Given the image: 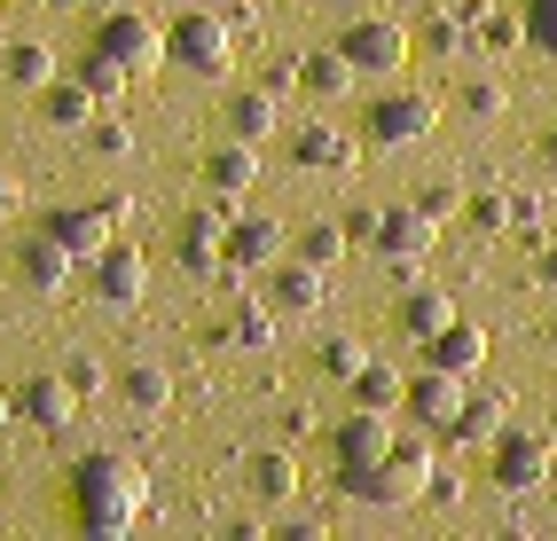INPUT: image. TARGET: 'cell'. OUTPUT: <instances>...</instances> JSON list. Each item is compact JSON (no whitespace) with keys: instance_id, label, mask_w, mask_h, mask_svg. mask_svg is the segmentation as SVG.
Listing matches in <instances>:
<instances>
[{"instance_id":"1","label":"cell","mask_w":557,"mask_h":541,"mask_svg":"<svg viewBox=\"0 0 557 541\" xmlns=\"http://www.w3.org/2000/svg\"><path fill=\"white\" fill-rule=\"evenodd\" d=\"M432 471H440V455H432V431L417 424V431H400V440H393V455L338 463V494L346 502H369V511H408V502H424Z\"/></svg>"},{"instance_id":"2","label":"cell","mask_w":557,"mask_h":541,"mask_svg":"<svg viewBox=\"0 0 557 541\" xmlns=\"http://www.w3.org/2000/svg\"><path fill=\"white\" fill-rule=\"evenodd\" d=\"M141 511H150V479H141V463L126 455H79V471H71V518L87 533H126Z\"/></svg>"},{"instance_id":"3","label":"cell","mask_w":557,"mask_h":541,"mask_svg":"<svg viewBox=\"0 0 557 541\" xmlns=\"http://www.w3.org/2000/svg\"><path fill=\"white\" fill-rule=\"evenodd\" d=\"M236 32H228V16L212 9V0H197V9H173V24H165V63H181V71H197V79H228L236 71Z\"/></svg>"},{"instance_id":"4","label":"cell","mask_w":557,"mask_h":541,"mask_svg":"<svg viewBox=\"0 0 557 541\" xmlns=\"http://www.w3.org/2000/svg\"><path fill=\"white\" fill-rule=\"evenodd\" d=\"M354 243H369V251H377V260L408 282V275H417L424 260H432V243H440V221H424V212L417 204H385V212H354Z\"/></svg>"},{"instance_id":"5","label":"cell","mask_w":557,"mask_h":541,"mask_svg":"<svg viewBox=\"0 0 557 541\" xmlns=\"http://www.w3.org/2000/svg\"><path fill=\"white\" fill-rule=\"evenodd\" d=\"M432 126H440V102L417 95V87H393V95H377V102L361 111V134L377 141V150H417Z\"/></svg>"},{"instance_id":"6","label":"cell","mask_w":557,"mask_h":541,"mask_svg":"<svg viewBox=\"0 0 557 541\" xmlns=\"http://www.w3.org/2000/svg\"><path fill=\"white\" fill-rule=\"evenodd\" d=\"M95 48H102V55H119V63L134 71V79H150V71L165 63V24H150V16H141L134 0H126V9H102Z\"/></svg>"},{"instance_id":"7","label":"cell","mask_w":557,"mask_h":541,"mask_svg":"<svg viewBox=\"0 0 557 541\" xmlns=\"http://www.w3.org/2000/svg\"><path fill=\"white\" fill-rule=\"evenodd\" d=\"M134 221V197H102V204H71V212H48V236L71 251V260H95V251L110 243V236H119Z\"/></svg>"},{"instance_id":"8","label":"cell","mask_w":557,"mask_h":541,"mask_svg":"<svg viewBox=\"0 0 557 541\" xmlns=\"http://www.w3.org/2000/svg\"><path fill=\"white\" fill-rule=\"evenodd\" d=\"M487 463H495V487H503V494H534V487L549 479L557 448H549V431H518V424H503L495 448H487Z\"/></svg>"},{"instance_id":"9","label":"cell","mask_w":557,"mask_h":541,"mask_svg":"<svg viewBox=\"0 0 557 541\" xmlns=\"http://www.w3.org/2000/svg\"><path fill=\"white\" fill-rule=\"evenodd\" d=\"M338 48H346V63L361 71V79H400V71H408V32H400L393 16H361V24H346Z\"/></svg>"},{"instance_id":"10","label":"cell","mask_w":557,"mask_h":541,"mask_svg":"<svg viewBox=\"0 0 557 541\" xmlns=\"http://www.w3.org/2000/svg\"><path fill=\"white\" fill-rule=\"evenodd\" d=\"M87 275H95V299L102 306H141V291H150V260H141L134 236H110L87 260Z\"/></svg>"},{"instance_id":"11","label":"cell","mask_w":557,"mask_h":541,"mask_svg":"<svg viewBox=\"0 0 557 541\" xmlns=\"http://www.w3.org/2000/svg\"><path fill=\"white\" fill-rule=\"evenodd\" d=\"M283 251H290V228L283 221H268V212H236V221H228V275H220V282L236 291L251 267H275Z\"/></svg>"},{"instance_id":"12","label":"cell","mask_w":557,"mask_h":541,"mask_svg":"<svg viewBox=\"0 0 557 541\" xmlns=\"http://www.w3.org/2000/svg\"><path fill=\"white\" fill-rule=\"evenodd\" d=\"M463 401H471V392H463V377H456V369H432V361H424V369L408 377V401H400V416H408V424H424V431H448Z\"/></svg>"},{"instance_id":"13","label":"cell","mask_w":557,"mask_h":541,"mask_svg":"<svg viewBox=\"0 0 557 541\" xmlns=\"http://www.w3.org/2000/svg\"><path fill=\"white\" fill-rule=\"evenodd\" d=\"M393 440H400L393 408H354V416L330 424V455L338 463H377V455H393Z\"/></svg>"},{"instance_id":"14","label":"cell","mask_w":557,"mask_h":541,"mask_svg":"<svg viewBox=\"0 0 557 541\" xmlns=\"http://www.w3.org/2000/svg\"><path fill=\"white\" fill-rule=\"evenodd\" d=\"M448 322H456V299L440 291V282H417V275H408V291L393 299V330H400L408 345H424V338L448 330Z\"/></svg>"},{"instance_id":"15","label":"cell","mask_w":557,"mask_h":541,"mask_svg":"<svg viewBox=\"0 0 557 541\" xmlns=\"http://www.w3.org/2000/svg\"><path fill=\"white\" fill-rule=\"evenodd\" d=\"M290 158H299L307 173H354L361 141H354V134H338L330 118H307V126H290Z\"/></svg>"},{"instance_id":"16","label":"cell","mask_w":557,"mask_h":541,"mask_svg":"<svg viewBox=\"0 0 557 541\" xmlns=\"http://www.w3.org/2000/svg\"><path fill=\"white\" fill-rule=\"evenodd\" d=\"M275 322H283V314H275L268 299L228 291V314H220V330H212V338H220V345H236V353H268V345H275Z\"/></svg>"},{"instance_id":"17","label":"cell","mask_w":557,"mask_h":541,"mask_svg":"<svg viewBox=\"0 0 557 541\" xmlns=\"http://www.w3.org/2000/svg\"><path fill=\"white\" fill-rule=\"evenodd\" d=\"M259 299H268L275 314H322L330 282H322V267H307V260H290V251H283V260H275V275H268V291H259Z\"/></svg>"},{"instance_id":"18","label":"cell","mask_w":557,"mask_h":541,"mask_svg":"<svg viewBox=\"0 0 557 541\" xmlns=\"http://www.w3.org/2000/svg\"><path fill=\"white\" fill-rule=\"evenodd\" d=\"M71 267H79V260H71V251H63L48 228H32V236L16 243V275H24V291H40V299H55V291H63Z\"/></svg>"},{"instance_id":"19","label":"cell","mask_w":557,"mask_h":541,"mask_svg":"<svg viewBox=\"0 0 557 541\" xmlns=\"http://www.w3.org/2000/svg\"><path fill=\"white\" fill-rule=\"evenodd\" d=\"M354 87H361V71L346 63V48H338V40L299 55V95H307V102H346Z\"/></svg>"},{"instance_id":"20","label":"cell","mask_w":557,"mask_h":541,"mask_svg":"<svg viewBox=\"0 0 557 541\" xmlns=\"http://www.w3.org/2000/svg\"><path fill=\"white\" fill-rule=\"evenodd\" d=\"M251 180H259V141H220V150L205 158V189L212 197H228V204H244L251 197Z\"/></svg>"},{"instance_id":"21","label":"cell","mask_w":557,"mask_h":541,"mask_svg":"<svg viewBox=\"0 0 557 541\" xmlns=\"http://www.w3.org/2000/svg\"><path fill=\"white\" fill-rule=\"evenodd\" d=\"M16 416H32L40 431H63L71 416H79V385H71V377H32L16 392Z\"/></svg>"},{"instance_id":"22","label":"cell","mask_w":557,"mask_h":541,"mask_svg":"<svg viewBox=\"0 0 557 541\" xmlns=\"http://www.w3.org/2000/svg\"><path fill=\"white\" fill-rule=\"evenodd\" d=\"M424 361H432V369H456V377H471L479 361H487V330L456 314V322H448L440 338H424Z\"/></svg>"},{"instance_id":"23","label":"cell","mask_w":557,"mask_h":541,"mask_svg":"<svg viewBox=\"0 0 557 541\" xmlns=\"http://www.w3.org/2000/svg\"><path fill=\"white\" fill-rule=\"evenodd\" d=\"M95 111H102V95L87 79H48L40 87V118L48 126H95Z\"/></svg>"},{"instance_id":"24","label":"cell","mask_w":557,"mask_h":541,"mask_svg":"<svg viewBox=\"0 0 557 541\" xmlns=\"http://www.w3.org/2000/svg\"><path fill=\"white\" fill-rule=\"evenodd\" d=\"M244 487L268 502V511H283V502L299 494V463H290L283 448H259V455H251V471H244Z\"/></svg>"},{"instance_id":"25","label":"cell","mask_w":557,"mask_h":541,"mask_svg":"<svg viewBox=\"0 0 557 541\" xmlns=\"http://www.w3.org/2000/svg\"><path fill=\"white\" fill-rule=\"evenodd\" d=\"M119 401L134 416H165L173 408V377L158 369V361H134V369H119Z\"/></svg>"},{"instance_id":"26","label":"cell","mask_w":557,"mask_h":541,"mask_svg":"<svg viewBox=\"0 0 557 541\" xmlns=\"http://www.w3.org/2000/svg\"><path fill=\"white\" fill-rule=\"evenodd\" d=\"M346 392H354V408H393V416H400V401H408V377L393 369V361H361V369L346 377Z\"/></svg>"},{"instance_id":"27","label":"cell","mask_w":557,"mask_h":541,"mask_svg":"<svg viewBox=\"0 0 557 541\" xmlns=\"http://www.w3.org/2000/svg\"><path fill=\"white\" fill-rule=\"evenodd\" d=\"M220 118H228V134H236V141H268V134L283 126V111H275V95H268V87L228 95V111H220Z\"/></svg>"},{"instance_id":"28","label":"cell","mask_w":557,"mask_h":541,"mask_svg":"<svg viewBox=\"0 0 557 541\" xmlns=\"http://www.w3.org/2000/svg\"><path fill=\"white\" fill-rule=\"evenodd\" d=\"M354 251V228H338V221H314V228H290V260H307V267H338Z\"/></svg>"},{"instance_id":"29","label":"cell","mask_w":557,"mask_h":541,"mask_svg":"<svg viewBox=\"0 0 557 541\" xmlns=\"http://www.w3.org/2000/svg\"><path fill=\"white\" fill-rule=\"evenodd\" d=\"M503 416H510L503 401H463V408H456V424L440 431V440H456V448H495V431H503Z\"/></svg>"},{"instance_id":"30","label":"cell","mask_w":557,"mask_h":541,"mask_svg":"<svg viewBox=\"0 0 557 541\" xmlns=\"http://www.w3.org/2000/svg\"><path fill=\"white\" fill-rule=\"evenodd\" d=\"M408 204H417L424 221H440V228H456V221H463V204H471V189H463L456 173H440V180H424V189L408 197Z\"/></svg>"},{"instance_id":"31","label":"cell","mask_w":557,"mask_h":541,"mask_svg":"<svg viewBox=\"0 0 557 541\" xmlns=\"http://www.w3.org/2000/svg\"><path fill=\"white\" fill-rule=\"evenodd\" d=\"M79 79L102 95V102H126V87H134V71L119 63V55H102L95 40H87V55H79Z\"/></svg>"},{"instance_id":"32","label":"cell","mask_w":557,"mask_h":541,"mask_svg":"<svg viewBox=\"0 0 557 541\" xmlns=\"http://www.w3.org/2000/svg\"><path fill=\"white\" fill-rule=\"evenodd\" d=\"M0 71H9V79H16V87H32V95H40V87L55 79V55H48L40 40H16L9 55H0Z\"/></svg>"},{"instance_id":"33","label":"cell","mask_w":557,"mask_h":541,"mask_svg":"<svg viewBox=\"0 0 557 541\" xmlns=\"http://www.w3.org/2000/svg\"><path fill=\"white\" fill-rule=\"evenodd\" d=\"M463 221H471L479 236H510V197H503V189H479V197L463 204Z\"/></svg>"},{"instance_id":"34","label":"cell","mask_w":557,"mask_h":541,"mask_svg":"<svg viewBox=\"0 0 557 541\" xmlns=\"http://www.w3.org/2000/svg\"><path fill=\"white\" fill-rule=\"evenodd\" d=\"M361 361H369V353H361V338H322V353H314V369L346 385V377L361 369Z\"/></svg>"},{"instance_id":"35","label":"cell","mask_w":557,"mask_h":541,"mask_svg":"<svg viewBox=\"0 0 557 541\" xmlns=\"http://www.w3.org/2000/svg\"><path fill=\"white\" fill-rule=\"evenodd\" d=\"M463 32H471L463 16H448V9H440V16L424 24V48H432L440 63H456V55H463Z\"/></svg>"},{"instance_id":"36","label":"cell","mask_w":557,"mask_h":541,"mask_svg":"<svg viewBox=\"0 0 557 541\" xmlns=\"http://www.w3.org/2000/svg\"><path fill=\"white\" fill-rule=\"evenodd\" d=\"M518 16H527V40H534L542 55H557V0H527Z\"/></svg>"},{"instance_id":"37","label":"cell","mask_w":557,"mask_h":541,"mask_svg":"<svg viewBox=\"0 0 557 541\" xmlns=\"http://www.w3.org/2000/svg\"><path fill=\"white\" fill-rule=\"evenodd\" d=\"M463 111H471L479 126H487V118H503V111H510V95H503L495 79H471V87H463Z\"/></svg>"},{"instance_id":"38","label":"cell","mask_w":557,"mask_h":541,"mask_svg":"<svg viewBox=\"0 0 557 541\" xmlns=\"http://www.w3.org/2000/svg\"><path fill=\"white\" fill-rule=\"evenodd\" d=\"M87 134H95V150H102V158H134V126H126V118H95Z\"/></svg>"},{"instance_id":"39","label":"cell","mask_w":557,"mask_h":541,"mask_svg":"<svg viewBox=\"0 0 557 541\" xmlns=\"http://www.w3.org/2000/svg\"><path fill=\"white\" fill-rule=\"evenodd\" d=\"M510 236H549V212H542V197H510Z\"/></svg>"},{"instance_id":"40","label":"cell","mask_w":557,"mask_h":541,"mask_svg":"<svg viewBox=\"0 0 557 541\" xmlns=\"http://www.w3.org/2000/svg\"><path fill=\"white\" fill-rule=\"evenodd\" d=\"M220 16H228V32H236V40H251V48H259V9H251V0H228Z\"/></svg>"},{"instance_id":"41","label":"cell","mask_w":557,"mask_h":541,"mask_svg":"<svg viewBox=\"0 0 557 541\" xmlns=\"http://www.w3.org/2000/svg\"><path fill=\"white\" fill-rule=\"evenodd\" d=\"M534 282L557 291V236H534Z\"/></svg>"},{"instance_id":"42","label":"cell","mask_w":557,"mask_h":541,"mask_svg":"<svg viewBox=\"0 0 557 541\" xmlns=\"http://www.w3.org/2000/svg\"><path fill=\"white\" fill-rule=\"evenodd\" d=\"M259 87H268L275 102H283V95H299V63H268V79H259Z\"/></svg>"},{"instance_id":"43","label":"cell","mask_w":557,"mask_h":541,"mask_svg":"<svg viewBox=\"0 0 557 541\" xmlns=\"http://www.w3.org/2000/svg\"><path fill=\"white\" fill-rule=\"evenodd\" d=\"M424 502H463V479H456V471H432V487H424Z\"/></svg>"},{"instance_id":"44","label":"cell","mask_w":557,"mask_h":541,"mask_svg":"<svg viewBox=\"0 0 557 541\" xmlns=\"http://www.w3.org/2000/svg\"><path fill=\"white\" fill-rule=\"evenodd\" d=\"M16 212H24V189H16V180H9V173H0V228H9V221H16Z\"/></svg>"},{"instance_id":"45","label":"cell","mask_w":557,"mask_h":541,"mask_svg":"<svg viewBox=\"0 0 557 541\" xmlns=\"http://www.w3.org/2000/svg\"><path fill=\"white\" fill-rule=\"evenodd\" d=\"M71 385H79V392H102V369H95V361H71V369H63Z\"/></svg>"},{"instance_id":"46","label":"cell","mask_w":557,"mask_h":541,"mask_svg":"<svg viewBox=\"0 0 557 541\" xmlns=\"http://www.w3.org/2000/svg\"><path fill=\"white\" fill-rule=\"evenodd\" d=\"M542 165H549V173H557V126H549V134H542Z\"/></svg>"},{"instance_id":"47","label":"cell","mask_w":557,"mask_h":541,"mask_svg":"<svg viewBox=\"0 0 557 541\" xmlns=\"http://www.w3.org/2000/svg\"><path fill=\"white\" fill-rule=\"evenodd\" d=\"M9 416H16V401H0V424H9Z\"/></svg>"},{"instance_id":"48","label":"cell","mask_w":557,"mask_h":541,"mask_svg":"<svg viewBox=\"0 0 557 541\" xmlns=\"http://www.w3.org/2000/svg\"><path fill=\"white\" fill-rule=\"evenodd\" d=\"M165 9H197V0H165Z\"/></svg>"},{"instance_id":"49","label":"cell","mask_w":557,"mask_h":541,"mask_svg":"<svg viewBox=\"0 0 557 541\" xmlns=\"http://www.w3.org/2000/svg\"><path fill=\"white\" fill-rule=\"evenodd\" d=\"M432 9H463V0H432Z\"/></svg>"},{"instance_id":"50","label":"cell","mask_w":557,"mask_h":541,"mask_svg":"<svg viewBox=\"0 0 557 541\" xmlns=\"http://www.w3.org/2000/svg\"><path fill=\"white\" fill-rule=\"evenodd\" d=\"M102 9H126V0H102Z\"/></svg>"},{"instance_id":"51","label":"cell","mask_w":557,"mask_h":541,"mask_svg":"<svg viewBox=\"0 0 557 541\" xmlns=\"http://www.w3.org/2000/svg\"><path fill=\"white\" fill-rule=\"evenodd\" d=\"M212 9H228V0H212Z\"/></svg>"}]
</instances>
